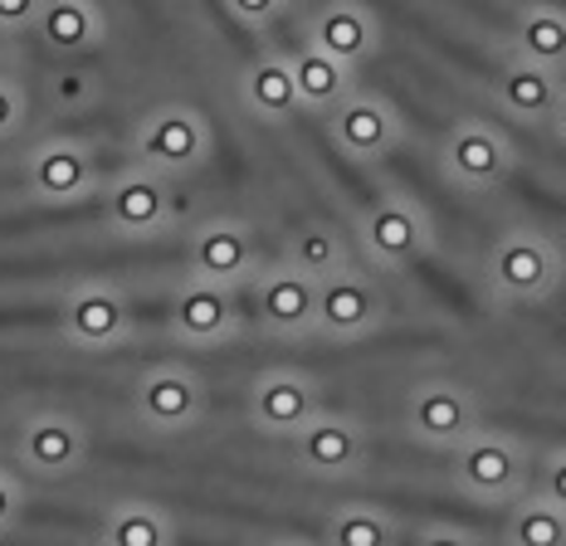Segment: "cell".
Here are the masks:
<instances>
[{"label":"cell","instance_id":"cell-1","mask_svg":"<svg viewBox=\"0 0 566 546\" xmlns=\"http://www.w3.org/2000/svg\"><path fill=\"white\" fill-rule=\"evenodd\" d=\"M450 473L459 489L479 497V503H513V497H523L527 479H533V459L509 434L474 430L464 444H454Z\"/></svg>","mask_w":566,"mask_h":546},{"label":"cell","instance_id":"cell-16","mask_svg":"<svg viewBox=\"0 0 566 546\" xmlns=\"http://www.w3.org/2000/svg\"><path fill=\"white\" fill-rule=\"evenodd\" d=\"M244 98L259 117L279 123V117L298 113L303 108V93H298V78H293V64L289 59H259L244 78Z\"/></svg>","mask_w":566,"mask_h":546},{"label":"cell","instance_id":"cell-3","mask_svg":"<svg viewBox=\"0 0 566 546\" xmlns=\"http://www.w3.org/2000/svg\"><path fill=\"white\" fill-rule=\"evenodd\" d=\"M381 288H376V279L367 269H352L342 264L333 273H323L317 279V327L327 332V337H361V332H371L381 323Z\"/></svg>","mask_w":566,"mask_h":546},{"label":"cell","instance_id":"cell-33","mask_svg":"<svg viewBox=\"0 0 566 546\" xmlns=\"http://www.w3.org/2000/svg\"><path fill=\"white\" fill-rule=\"evenodd\" d=\"M6 117H10V98L0 93V127H6Z\"/></svg>","mask_w":566,"mask_h":546},{"label":"cell","instance_id":"cell-29","mask_svg":"<svg viewBox=\"0 0 566 546\" xmlns=\"http://www.w3.org/2000/svg\"><path fill=\"white\" fill-rule=\"evenodd\" d=\"M537 489L547 497H557V503L566 507V449H552L547 459H542L537 469Z\"/></svg>","mask_w":566,"mask_h":546},{"label":"cell","instance_id":"cell-13","mask_svg":"<svg viewBox=\"0 0 566 546\" xmlns=\"http://www.w3.org/2000/svg\"><path fill=\"white\" fill-rule=\"evenodd\" d=\"M176 323H181L186 337H200V342H216L226 337L234 327V317H240V293L226 288V283H196V288H186L181 298H176Z\"/></svg>","mask_w":566,"mask_h":546},{"label":"cell","instance_id":"cell-31","mask_svg":"<svg viewBox=\"0 0 566 546\" xmlns=\"http://www.w3.org/2000/svg\"><path fill=\"white\" fill-rule=\"evenodd\" d=\"M30 6H34V0H0V20H20V15H30Z\"/></svg>","mask_w":566,"mask_h":546},{"label":"cell","instance_id":"cell-6","mask_svg":"<svg viewBox=\"0 0 566 546\" xmlns=\"http://www.w3.org/2000/svg\"><path fill=\"white\" fill-rule=\"evenodd\" d=\"M298 464L323 479H347L367 464V430L337 414H313L298 430Z\"/></svg>","mask_w":566,"mask_h":546},{"label":"cell","instance_id":"cell-19","mask_svg":"<svg viewBox=\"0 0 566 546\" xmlns=\"http://www.w3.org/2000/svg\"><path fill=\"white\" fill-rule=\"evenodd\" d=\"M206 151V127L196 123L191 113H167L151 123L147 133V157L151 161H167V166H191Z\"/></svg>","mask_w":566,"mask_h":546},{"label":"cell","instance_id":"cell-30","mask_svg":"<svg viewBox=\"0 0 566 546\" xmlns=\"http://www.w3.org/2000/svg\"><path fill=\"white\" fill-rule=\"evenodd\" d=\"M230 6H234V15L254 20V25H269V20L283 10V0H230Z\"/></svg>","mask_w":566,"mask_h":546},{"label":"cell","instance_id":"cell-10","mask_svg":"<svg viewBox=\"0 0 566 546\" xmlns=\"http://www.w3.org/2000/svg\"><path fill=\"white\" fill-rule=\"evenodd\" d=\"M562 88H566V78L557 74V69H547V64H537V59H527V54H517L509 69L499 74V98H503V108H509L513 117H523V123H552V113H557V103H562Z\"/></svg>","mask_w":566,"mask_h":546},{"label":"cell","instance_id":"cell-20","mask_svg":"<svg viewBox=\"0 0 566 546\" xmlns=\"http://www.w3.org/2000/svg\"><path fill=\"white\" fill-rule=\"evenodd\" d=\"M327 537L337 546H386L396 537V522L381 513V507H361V503H347L337 507L333 522H327Z\"/></svg>","mask_w":566,"mask_h":546},{"label":"cell","instance_id":"cell-27","mask_svg":"<svg viewBox=\"0 0 566 546\" xmlns=\"http://www.w3.org/2000/svg\"><path fill=\"white\" fill-rule=\"evenodd\" d=\"M44 30H50L54 44H78V40H88V15H84V6H74V0H54L50 15H44Z\"/></svg>","mask_w":566,"mask_h":546},{"label":"cell","instance_id":"cell-23","mask_svg":"<svg viewBox=\"0 0 566 546\" xmlns=\"http://www.w3.org/2000/svg\"><path fill=\"white\" fill-rule=\"evenodd\" d=\"M30 454H34V464H44V469H64L69 459L78 454V439L69 424H40V430L30 434Z\"/></svg>","mask_w":566,"mask_h":546},{"label":"cell","instance_id":"cell-9","mask_svg":"<svg viewBox=\"0 0 566 546\" xmlns=\"http://www.w3.org/2000/svg\"><path fill=\"white\" fill-rule=\"evenodd\" d=\"M361 240H367L376 264H416L430 249V224L406 200H376L361 220Z\"/></svg>","mask_w":566,"mask_h":546},{"label":"cell","instance_id":"cell-14","mask_svg":"<svg viewBox=\"0 0 566 546\" xmlns=\"http://www.w3.org/2000/svg\"><path fill=\"white\" fill-rule=\"evenodd\" d=\"M503 537L517 546H566V507L547 493H523L509 503V522Z\"/></svg>","mask_w":566,"mask_h":546},{"label":"cell","instance_id":"cell-22","mask_svg":"<svg viewBox=\"0 0 566 546\" xmlns=\"http://www.w3.org/2000/svg\"><path fill=\"white\" fill-rule=\"evenodd\" d=\"M196 406H200L196 381H186V376H157V381L147 386V410H151V420H161V424L191 420Z\"/></svg>","mask_w":566,"mask_h":546},{"label":"cell","instance_id":"cell-25","mask_svg":"<svg viewBox=\"0 0 566 546\" xmlns=\"http://www.w3.org/2000/svg\"><path fill=\"white\" fill-rule=\"evenodd\" d=\"M161 206H167V196H161V186H151V181H137L117 196V216L133 220V224H151L161 216Z\"/></svg>","mask_w":566,"mask_h":546},{"label":"cell","instance_id":"cell-21","mask_svg":"<svg viewBox=\"0 0 566 546\" xmlns=\"http://www.w3.org/2000/svg\"><path fill=\"white\" fill-rule=\"evenodd\" d=\"M289 264H298L303 273L323 279V273H333V269L347 264V244H342L333 230H298L289 240Z\"/></svg>","mask_w":566,"mask_h":546},{"label":"cell","instance_id":"cell-24","mask_svg":"<svg viewBox=\"0 0 566 546\" xmlns=\"http://www.w3.org/2000/svg\"><path fill=\"white\" fill-rule=\"evenodd\" d=\"M74 327L84 332V337H113V332L123 327V303H113V298L74 303Z\"/></svg>","mask_w":566,"mask_h":546},{"label":"cell","instance_id":"cell-32","mask_svg":"<svg viewBox=\"0 0 566 546\" xmlns=\"http://www.w3.org/2000/svg\"><path fill=\"white\" fill-rule=\"evenodd\" d=\"M552 127H557V137L566 141V88H562V103H557V113H552Z\"/></svg>","mask_w":566,"mask_h":546},{"label":"cell","instance_id":"cell-18","mask_svg":"<svg viewBox=\"0 0 566 546\" xmlns=\"http://www.w3.org/2000/svg\"><path fill=\"white\" fill-rule=\"evenodd\" d=\"M250 264H254V240L244 230H234V224H216V230H206L196 240V269L210 273V279L234 283L250 273Z\"/></svg>","mask_w":566,"mask_h":546},{"label":"cell","instance_id":"cell-15","mask_svg":"<svg viewBox=\"0 0 566 546\" xmlns=\"http://www.w3.org/2000/svg\"><path fill=\"white\" fill-rule=\"evenodd\" d=\"M293 64V78H298V93H303V108H327L333 113L342 98L352 93V78H347V64L333 59L317 44H303L298 54L289 59Z\"/></svg>","mask_w":566,"mask_h":546},{"label":"cell","instance_id":"cell-34","mask_svg":"<svg viewBox=\"0 0 566 546\" xmlns=\"http://www.w3.org/2000/svg\"><path fill=\"white\" fill-rule=\"evenodd\" d=\"M6 507H10V497H6V489H0V513H6Z\"/></svg>","mask_w":566,"mask_h":546},{"label":"cell","instance_id":"cell-26","mask_svg":"<svg viewBox=\"0 0 566 546\" xmlns=\"http://www.w3.org/2000/svg\"><path fill=\"white\" fill-rule=\"evenodd\" d=\"M78 181H84V161H78L74 151H50V157L40 161V186L50 196H69Z\"/></svg>","mask_w":566,"mask_h":546},{"label":"cell","instance_id":"cell-28","mask_svg":"<svg viewBox=\"0 0 566 546\" xmlns=\"http://www.w3.org/2000/svg\"><path fill=\"white\" fill-rule=\"evenodd\" d=\"M161 537H167L161 522L147 517V513H137V517H127V522H117L113 527V542H123V546H157Z\"/></svg>","mask_w":566,"mask_h":546},{"label":"cell","instance_id":"cell-7","mask_svg":"<svg viewBox=\"0 0 566 546\" xmlns=\"http://www.w3.org/2000/svg\"><path fill=\"white\" fill-rule=\"evenodd\" d=\"M396 137H400L396 113L381 98H371V93H347L333 108V141L347 157L376 161L396 147Z\"/></svg>","mask_w":566,"mask_h":546},{"label":"cell","instance_id":"cell-5","mask_svg":"<svg viewBox=\"0 0 566 546\" xmlns=\"http://www.w3.org/2000/svg\"><path fill=\"white\" fill-rule=\"evenodd\" d=\"M444 171L454 176L469 191H489L503 176L513 171V147L499 127L483 123H459L450 137H444Z\"/></svg>","mask_w":566,"mask_h":546},{"label":"cell","instance_id":"cell-2","mask_svg":"<svg viewBox=\"0 0 566 546\" xmlns=\"http://www.w3.org/2000/svg\"><path fill=\"white\" fill-rule=\"evenodd\" d=\"M489 283L503 303H542L562 283V254L547 234L509 230L489 254Z\"/></svg>","mask_w":566,"mask_h":546},{"label":"cell","instance_id":"cell-17","mask_svg":"<svg viewBox=\"0 0 566 546\" xmlns=\"http://www.w3.org/2000/svg\"><path fill=\"white\" fill-rule=\"evenodd\" d=\"M513 44H517V54L566 74V10H552V6L523 10L513 25Z\"/></svg>","mask_w":566,"mask_h":546},{"label":"cell","instance_id":"cell-11","mask_svg":"<svg viewBox=\"0 0 566 546\" xmlns=\"http://www.w3.org/2000/svg\"><path fill=\"white\" fill-rule=\"evenodd\" d=\"M254 420L264 424L269 434H298L303 424L317 414V386L308 376H293V371H274L254 386L250 400Z\"/></svg>","mask_w":566,"mask_h":546},{"label":"cell","instance_id":"cell-8","mask_svg":"<svg viewBox=\"0 0 566 546\" xmlns=\"http://www.w3.org/2000/svg\"><path fill=\"white\" fill-rule=\"evenodd\" d=\"M406 420H410V434L424 439V444H440V449L464 444V439L479 430L474 400L459 386H420L416 396H410Z\"/></svg>","mask_w":566,"mask_h":546},{"label":"cell","instance_id":"cell-12","mask_svg":"<svg viewBox=\"0 0 566 546\" xmlns=\"http://www.w3.org/2000/svg\"><path fill=\"white\" fill-rule=\"evenodd\" d=\"M313 44L317 50H327L333 59H342V64H361V59H371V50H376V25H371V15L361 6H352V0H333V6L317 10Z\"/></svg>","mask_w":566,"mask_h":546},{"label":"cell","instance_id":"cell-4","mask_svg":"<svg viewBox=\"0 0 566 546\" xmlns=\"http://www.w3.org/2000/svg\"><path fill=\"white\" fill-rule=\"evenodd\" d=\"M250 307L269 332H279V337H303V332L317 323V279L303 273L298 264L269 269L254 279Z\"/></svg>","mask_w":566,"mask_h":546}]
</instances>
